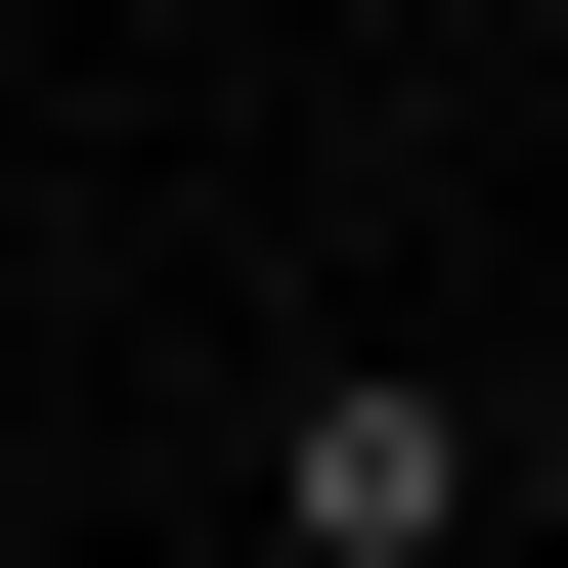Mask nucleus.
<instances>
[{
    "instance_id": "1",
    "label": "nucleus",
    "mask_w": 568,
    "mask_h": 568,
    "mask_svg": "<svg viewBox=\"0 0 568 568\" xmlns=\"http://www.w3.org/2000/svg\"><path fill=\"white\" fill-rule=\"evenodd\" d=\"M263 568H481V394L437 351H306L263 394Z\"/></svg>"
}]
</instances>
